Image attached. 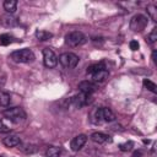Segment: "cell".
Returning a JSON list of instances; mask_svg holds the SVG:
<instances>
[{
  "label": "cell",
  "mask_w": 157,
  "mask_h": 157,
  "mask_svg": "<svg viewBox=\"0 0 157 157\" xmlns=\"http://www.w3.org/2000/svg\"><path fill=\"white\" fill-rule=\"evenodd\" d=\"M2 115L9 119L11 123L13 124H18L21 121H23L26 119V112L21 108V107H13V108H9L6 110L2 112Z\"/></svg>",
  "instance_id": "6da1fadb"
},
{
  "label": "cell",
  "mask_w": 157,
  "mask_h": 157,
  "mask_svg": "<svg viewBox=\"0 0 157 157\" xmlns=\"http://www.w3.org/2000/svg\"><path fill=\"white\" fill-rule=\"evenodd\" d=\"M10 59L15 63H31L34 60V54L31 49L23 48V49L12 52L10 54Z\"/></svg>",
  "instance_id": "7a4b0ae2"
},
{
  "label": "cell",
  "mask_w": 157,
  "mask_h": 157,
  "mask_svg": "<svg viewBox=\"0 0 157 157\" xmlns=\"http://www.w3.org/2000/svg\"><path fill=\"white\" fill-rule=\"evenodd\" d=\"M148 23V18L145 16V15H141V13H137V15H134L130 20V29L134 31V32H141L142 29L146 28Z\"/></svg>",
  "instance_id": "3957f363"
},
{
  "label": "cell",
  "mask_w": 157,
  "mask_h": 157,
  "mask_svg": "<svg viewBox=\"0 0 157 157\" xmlns=\"http://www.w3.org/2000/svg\"><path fill=\"white\" fill-rule=\"evenodd\" d=\"M58 59H59V63L61 64V66L65 69H74L80 61V58L76 54L70 53V52L63 53Z\"/></svg>",
  "instance_id": "277c9868"
},
{
  "label": "cell",
  "mask_w": 157,
  "mask_h": 157,
  "mask_svg": "<svg viewBox=\"0 0 157 157\" xmlns=\"http://www.w3.org/2000/svg\"><path fill=\"white\" fill-rule=\"evenodd\" d=\"M86 42V37L82 32L72 31L65 36V43L69 47H78Z\"/></svg>",
  "instance_id": "5b68a950"
},
{
  "label": "cell",
  "mask_w": 157,
  "mask_h": 157,
  "mask_svg": "<svg viewBox=\"0 0 157 157\" xmlns=\"http://www.w3.org/2000/svg\"><path fill=\"white\" fill-rule=\"evenodd\" d=\"M43 63L49 69L56 66V64H58V56L55 55V53L53 52V49H50V48H44L43 49Z\"/></svg>",
  "instance_id": "8992f818"
},
{
  "label": "cell",
  "mask_w": 157,
  "mask_h": 157,
  "mask_svg": "<svg viewBox=\"0 0 157 157\" xmlns=\"http://www.w3.org/2000/svg\"><path fill=\"white\" fill-rule=\"evenodd\" d=\"M96 118H97L98 120H103V121H108V123L115 120L114 113H113L109 108H107V107L98 108V109L96 110Z\"/></svg>",
  "instance_id": "52a82bcc"
},
{
  "label": "cell",
  "mask_w": 157,
  "mask_h": 157,
  "mask_svg": "<svg viewBox=\"0 0 157 157\" xmlns=\"http://www.w3.org/2000/svg\"><path fill=\"white\" fill-rule=\"evenodd\" d=\"M86 141H87V136L83 135V134H80V135L75 136V137L71 140V142H70V148H71L74 152H77V151H80V150L83 147V145L86 144Z\"/></svg>",
  "instance_id": "ba28073f"
},
{
  "label": "cell",
  "mask_w": 157,
  "mask_h": 157,
  "mask_svg": "<svg viewBox=\"0 0 157 157\" xmlns=\"http://www.w3.org/2000/svg\"><path fill=\"white\" fill-rule=\"evenodd\" d=\"M71 101H72V103H74L75 107L81 108V107H83V105H86V104H88L91 102V94H86V93L80 92L78 94L74 96Z\"/></svg>",
  "instance_id": "9c48e42d"
},
{
  "label": "cell",
  "mask_w": 157,
  "mask_h": 157,
  "mask_svg": "<svg viewBox=\"0 0 157 157\" xmlns=\"http://www.w3.org/2000/svg\"><path fill=\"white\" fill-rule=\"evenodd\" d=\"M78 90L80 92L82 93H86V94H92L93 92L97 91V85L92 81H88V80H85V81H81L78 83Z\"/></svg>",
  "instance_id": "30bf717a"
},
{
  "label": "cell",
  "mask_w": 157,
  "mask_h": 157,
  "mask_svg": "<svg viewBox=\"0 0 157 157\" xmlns=\"http://www.w3.org/2000/svg\"><path fill=\"white\" fill-rule=\"evenodd\" d=\"M91 140L96 144H105V142H110L112 139L109 135L104 134V132H93L91 135Z\"/></svg>",
  "instance_id": "8fae6325"
},
{
  "label": "cell",
  "mask_w": 157,
  "mask_h": 157,
  "mask_svg": "<svg viewBox=\"0 0 157 157\" xmlns=\"http://www.w3.org/2000/svg\"><path fill=\"white\" fill-rule=\"evenodd\" d=\"M18 23L17 18L13 17L12 15H2L0 17V25L4 27H13Z\"/></svg>",
  "instance_id": "7c38bea8"
},
{
  "label": "cell",
  "mask_w": 157,
  "mask_h": 157,
  "mask_svg": "<svg viewBox=\"0 0 157 157\" xmlns=\"http://www.w3.org/2000/svg\"><path fill=\"white\" fill-rule=\"evenodd\" d=\"M2 144L6 147H15V146L21 145V140L17 135H9L2 140Z\"/></svg>",
  "instance_id": "4fadbf2b"
},
{
  "label": "cell",
  "mask_w": 157,
  "mask_h": 157,
  "mask_svg": "<svg viewBox=\"0 0 157 157\" xmlns=\"http://www.w3.org/2000/svg\"><path fill=\"white\" fill-rule=\"evenodd\" d=\"M108 75H109L108 70L107 69H103V70H99V71L92 74L91 75V78H92V82H94V83L96 82H103L108 77Z\"/></svg>",
  "instance_id": "5bb4252c"
},
{
  "label": "cell",
  "mask_w": 157,
  "mask_h": 157,
  "mask_svg": "<svg viewBox=\"0 0 157 157\" xmlns=\"http://www.w3.org/2000/svg\"><path fill=\"white\" fill-rule=\"evenodd\" d=\"M12 124L9 119H0V132L2 134H7L10 131H12Z\"/></svg>",
  "instance_id": "9a60e30c"
},
{
  "label": "cell",
  "mask_w": 157,
  "mask_h": 157,
  "mask_svg": "<svg viewBox=\"0 0 157 157\" xmlns=\"http://www.w3.org/2000/svg\"><path fill=\"white\" fill-rule=\"evenodd\" d=\"M4 9L10 15L16 11V9H17V1L16 0H5L4 1Z\"/></svg>",
  "instance_id": "2e32d148"
},
{
  "label": "cell",
  "mask_w": 157,
  "mask_h": 157,
  "mask_svg": "<svg viewBox=\"0 0 157 157\" xmlns=\"http://www.w3.org/2000/svg\"><path fill=\"white\" fill-rule=\"evenodd\" d=\"M61 153V148L58 146H49L45 151V157H59Z\"/></svg>",
  "instance_id": "e0dca14e"
},
{
  "label": "cell",
  "mask_w": 157,
  "mask_h": 157,
  "mask_svg": "<svg viewBox=\"0 0 157 157\" xmlns=\"http://www.w3.org/2000/svg\"><path fill=\"white\" fill-rule=\"evenodd\" d=\"M53 37V34L50 33V32H48V31H43V29H38V31H36V38L38 39V40H48V39H50Z\"/></svg>",
  "instance_id": "ac0fdd59"
},
{
  "label": "cell",
  "mask_w": 157,
  "mask_h": 157,
  "mask_svg": "<svg viewBox=\"0 0 157 157\" xmlns=\"http://www.w3.org/2000/svg\"><path fill=\"white\" fill-rule=\"evenodd\" d=\"M103 69H105V65L103 63H97V64H93V65L87 67V74L92 75V74H94V72H97L99 70H103Z\"/></svg>",
  "instance_id": "d6986e66"
},
{
  "label": "cell",
  "mask_w": 157,
  "mask_h": 157,
  "mask_svg": "<svg viewBox=\"0 0 157 157\" xmlns=\"http://www.w3.org/2000/svg\"><path fill=\"white\" fill-rule=\"evenodd\" d=\"M11 97L7 92H0V107H9Z\"/></svg>",
  "instance_id": "ffe728a7"
},
{
  "label": "cell",
  "mask_w": 157,
  "mask_h": 157,
  "mask_svg": "<svg viewBox=\"0 0 157 157\" xmlns=\"http://www.w3.org/2000/svg\"><path fill=\"white\" fill-rule=\"evenodd\" d=\"M147 13H148V16L151 17V20H153V21H157V9H156V6L155 5H147Z\"/></svg>",
  "instance_id": "44dd1931"
},
{
  "label": "cell",
  "mask_w": 157,
  "mask_h": 157,
  "mask_svg": "<svg viewBox=\"0 0 157 157\" xmlns=\"http://www.w3.org/2000/svg\"><path fill=\"white\" fill-rule=\"evenodd\" d=\"M13 37L12 36H10V34H7V33H4V34H0V43L2 44V45H9L10 43H12L13 40Z\"/></svg>",
  "instance_id": "7402d4cb"
},
{
  "label": "cell",
  "mask_w": 157,
  "mask_h": 157,
  "mask_svg": "<svg viewBox=\"0 0 157 157\" xmlns=\"http://www.w3.org/2000/svg\"><path fill=\"white\" fill-rule=\"evenodd\" d=\"M142 83H144V86H145V87H146L148 91H151V92H153V93L156 92V88H157V86H156V83H155V82H152L151 80H147V78H145Z\"/></svg>",
  "instance_id": "603a6c76"
},
{
  "label": "cell",
  "mask_w": 157,
  "mask_h": 157,
  "mask_svg": "<svg viewBox=\"0 0 157 157\" xmlns=\"http://www.w3.org/2000/svg\"><path fill=\"white\" fill-rule=\"evenodd\" d=\"M132 146H134V142L132 141H126L124 144H120L119 145V148H120V151L126 152V151H130L132 148Z\"/></svg>",
  "instance_id": "cb8c5ba5"
},
{
  "label": "cell",
  "mask_w": 157,
  "mask_h": 157,
  "mask_svg": "<svg viewBox=\"0 0 157 157\" xmlns=\"http://www.w3.org/2000/svg\"><path fill=\"white\" fill-rule=\"evenodd\" d=\"M157 40V28H153L152 32L148 34V42L150 43H155Z\"/></svg>",
  "instance_id": "d4e9b609"
},
{
  "label": "cell",
  "mask_w": 157,
  "mask_h": 157,
  "mask_svg": "<svg viewBox=\"0 0 157 157\" xmlns=\"http://www.w3.org/2000/svg\"><path fill=\"white\" fill-rule=\"evenodd\" d=\"M130 49L131 50H137L139 49V43L136 40H131L130 42Z\"/></svg>",
  "instance_id": "484cf974"
},
{
  "label": "cell",
  "mask_w": 157,
  "mask_h": 157,
  "mask_svg": "<svg viewBox=\"0 0 157 157\" xmlns=\"http://www.w3.org/2000/svg\"><path fill=\"white\" fill-rule=\"evenodd\" d=\"M141 155H142V152H141V151H137V152H135V153L132 155V157H140Z\"/></svg>",
  "instance_id": "4316f807"
},
{
  "label": "cell",
  "mask_w": 157,
  "mask_h": 157,
  "mask_svg": "<svg viewBox=\"0 0 157 157\" xmlns=\"http://www.w3.org/2000/svg\"><path fill=\"white\" fill-rule=\"evenodd\" d=\"M152 59H153V63L156 64V50H153V53H152Z\"/></svg>",
  "instance_id": "83f0119b"
}]
</instances>
